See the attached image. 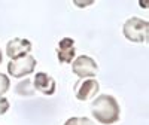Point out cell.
I'll return each mask as SVG.
<instances>
[{
  "instance_id": "cell-1",
  "label": "cell",
  "mask_w": 149,
  "mask_h": 125,
  "mask_svg": "<svg viewBox=\"0 0 149 125\" xmlns=\"http://www.w3.org/2000/svg\"><path fill=\"white\" fill-rule=\"evenodd\" d=\"M93 116L104 125H110L119 119V104L118 101L107 94L97 97L91 104Z\"/></svg>"
},
{
  "instance_id": "cell-2",
  "label": "cell",
  "mask_w": 149,
  "mask_h": 125,
  "mask_svg": "<svg viewBox=\"0 0 149 125\" xmlns=\"http://www.w3.org/2000/svg\"><path fill=\"white\" fill-rule=\"evenodd\" d=\"M122 31L128 40L136 43H145L148 42V36H149V24L145 19L133 17L125 21Z\"/></svg>"
},
{
  "instance_id": "cell-3",
  "label": "cell",
  "mask_w": 149,
  "mask_h": 125,
  "mask_svg": "<svg viewBox=\"0 0 149 125\" xmlns=\"http://www.w3.org/2000/svg\"><path fill=\"white\" fill-rule=\"evenodd\" d=\"M36 67V60L31 55H26L17 60H12L8 64V73L12 78H24L33 73Z\"/></svg>"
},
{
  "instance_id": "cell-4",
  "label": "cell",
  "mask_w": 149,
  "mask_h": 125,
  "mask_svg": "<svg viewBox=\"0 0 149 125\" xmlns=\"http://www.w3.org/2000/svg\"><path fill=\"white\" fill-rule=\"evenodd\" d=\"M72 70H73V73L76 74V76L84 79V78H93V76H95L98 67H97V63L91 57L81 55V57H78L76 60L73 61Z\"/></svg>"
},
{
  "instance_id": "cell-5",
  "label": "cell",
  "mask_w": 149,
  "mask_h": 125,
  "mask_svg": "<svg viewBox=\"0 0 149 125\" xmlns=\"http://www.w3.org/2000/svg\"><path fill=\"white\" fill-rule=\"evenodd\" d=\"M31 51V42L27 39H10L6 45V55L10 60H17L21 57L29 55V52Z\"/></svg>"
},
{
  "instance_id": "cell-6",
  "label": "cell",
  "mask_w": 149,
  "mask_h": 125,
  "mask_svg": "<svg viewBox=\"0 0 149 125\" xmlns=\"http://www.w3.org/2000/svg\"><path fill=\"white\" fill-rule=\"evenodd\" d=\"M98 92V82L93 78L90 79H81L76 85H74V95L78 100L86 101V100L93 98Z\"/></svg>"
},
{
  "instance_id": "cell-7",
  "label": "cell",
  "mask_w": 149,
  "mask_h": 125,
  "mask_svg": "<svg viewBox=\"0 0 149 125\" xmlns=\"http://www.w3.org/2000/svg\"><path fill=\"white\" fill-rule=\"evenodd\" d=\"M74 40L72 37H64L61 39L58 43V49H57V57L60 63H72V60L74 58Z\"/></svg>"
},
{
  "instance_id": "cell-8",
  "label": "cell",
  "mask_w": 149,
  "mask_h": 125,
  "mask_svg": "<svg viewBox=\"0 0 149 125\" xmlns=\"http://www.w3.org/2000/svg\"><path fill=\"white\" fill-rule=\"evenodd\" d=\"M34 88L45 95H52L55 92V81L46 73H36Z\"/></svg>"
},
{
  "instance_id": "cell-9",
  "label": "cell",
  "mask_w": 149,
  "mask_h": 125,
  "mask_svg": "<svg viewBox=\"0 0 149 125\" xmlns=\"http://www.w3.org/2000/svg\"><path fill=\"white\" fill-rule=\"evenodd\" d=\"M64 125H94V122L88 118H70Z\"/></svg>"
},
{
  "instance_id": "cell-10",
  "label": "cell",
  "mask_w": 149,
  "mask_h": 125,
  "mask_svg": "<svg viewBox=\"0 0 149 125\" xmlns=\"http://www.w3.org/2000/svg\"><path fill=\"white\" fill-rule=\"evenodd\" d=\"M9 85H10L9 78L6 76V74L0 73V97H2L3 94H6V92H8V90H9Z\"/></svg>"
},
{
  "instance_id": "cell-11",
  "label": "cell",
  "mask_w": 149,
  "mask_h": 125,
  "mask_svg": "<svg viewBox=\"0 0 149 125\" xmlns=\"http://www.w3.org/2000/svg\"><path fill=\"white\" fill-rule=\"evenodd\" d=\"M9 109V101L6 98L0 97V116H2L3 113H6V110Z\"/></svg>"
},
{
  "instance_id": "cell-12",
  "label": "cell",
  "mask_w": 149,
  "mask_h": 125,
  "mask_svg": "<svg viewBox=\"0 0 149 125\" xmlns=\"http://www.w3.org/2000/svg\"><path fill=\"white\" fill-rule=\"evenodd\" d=\"M0 63H2V51H0Z\"/></svg>"
}]
</instances>
